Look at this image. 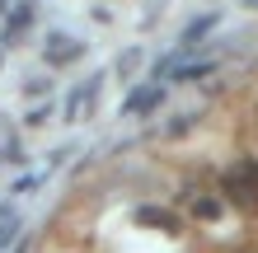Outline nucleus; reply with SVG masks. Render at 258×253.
Wrapping results in <instances>:
<instances>
[{
	"label": "nucleus",
	"mask_w": 258,
	"mask_h": 253,
	"mask_svg": "<svg viewBox=\"0 0 258 253\" xmlns=\"http://www.w3.org/2000/svg\"><path fill=\"white\" fill-rule=\"evenodd\" d=\"M225 197H230L235 206H258V164H235L230 174H225Z\"/></svg>",
	"instance_id": "obj_1"
}]
</instances>
